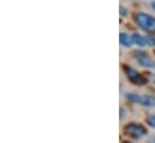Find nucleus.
<instances>
[{"label": "nucleus", "mask_w": 155, "mask_h": 143, "mask_svg": "<svg viewBox=\"0 0 155 143\" xmlns=\"http://www.w3.org/2000/svg\"><path fill=\"white\" fill-rule=\"evenodd\" d=\"M124 112H125V111H124V107H120V118H121V119H123V117H124Z\"/></svg>", "instance_id": "nucleus-11"}, {"label": "nucleus", "mask_w": 155, "mask_h": 143, "mask_svg": "<svg viewBox=\"0 0 155 143\" xmlns=\"http://www.w3.org/2000/svg\"><path fill=\"white\" fill-rule=\"evenodd\" d=\"M136 24L147 33H155V17L147 13H136L134 17Z\"/></svg>", "instance_id": "nucleus-1"}, {"label": "nucleus", "mask_w": 155, "mask_h": 143, "mask_svg": "<svg viewBox=\"0 0 155 143\" xmlns=\"http://www.w3.org/2000/svg\"><path fill=\"white\" fill-rule=\"evenodd\" d=\"M141 105L147 108L155 107V96H153V95H142Z\"/></svg>", "instance_id": "nucleus-5"}, {"label": "nucleus", "mask_w": 155, "mask_h": 143, "mask_svg": "<svg viewBox=\"0 0 155 143\" xmlns=\"http://www.w3.org/2000/svg\"><path fill=\"white\" fill-rule=\"evenodd\" d=\"M124 143H130V142H124Z\"/></svg>", "instance_id": "nucleus-13"}, {"label": "nucleus", "mask_w": 155, "mask_h": 143, "mask_svg": "<svg viewBox=\"0 0 155 143\" xmlns=\"http://www.w3.org/2000/svg\"><path fill=\"white\" fill-rule=\"evenodd\" d=\"M119 41H120V45H123L124 47H130L132 46L134 43V40H132V35H129L126 33H121L119 35Z\"/></svg>", "instance_id": "nucleus-6"}, {"label": "nucleus", "mask_w": 155, "mask_h": 143, "mask_svg": "<svg viewBox=\"0 0 155 143\" xmlns=\"http://www.w3.org/2000/svg\"><path fill=\"white\" fill-rule=\"evenodd\" d=\"M124 134L131 138H141L147 135V129L137 123H129L124 126Z\"/></svg>", "instance_id": "nucleus-2"}, {"label": "nucleus", "mask_w": 155, "mask_h": 143, "mask_svg": "<svg viewBox=\"0 0 155 143\" xmlns=\"http://www.w3.org/2000/svg\"><path fill=\"white\" fill-rule=\"evenodd\" d=\"M152 6H153V8L155 10V1H153V2H152Z\"/></svg>", "instance_id": "nucleus-12"}, {"label": "nucleus", "mask_w": 155, "mask_h": 143, "mask_svg": "<svg viewBox=\"0 0 155 143\" xmlns=\"http://www.w3.org/2000/svg\"><path fill=\"white\" fill-rule=\"evenodd\" d=\"M146 121H147V124H148L150 128L155 129V114L148 115V117H147V119H146Z\"/></svg>", "instance_id": "nucleus-9"}, {"label": "nucleus", "mask_w": 155, "mask_h": 143, "mask_svg": "<svg viewBox=\"0 0 155 143\" xmlns=\"http://www.w3.org/2000/svg\"><path fill=\"white\" fill-rule=\"evenodd\" d=\"M146 38H147V45L148 46H155V37L152 35H148L146 36Z\"/></svg>", "instance_id": "nucleus-10"}, {"label": "nucleus", "mask_w": 155, "mask_h": 143, "mask_svg": "<svg viewBox=\"0 0 155 143\" xmlns=\"http://www.w3.org/2000/svg\"><path fill=\"white\" fill-rule=\"evenodd\" d=\"M134 57L135 59L138 62V64L143 68H147V69H154L155 68V60L147 53V52H143V51H136L134 53Z\"/></svg>", "instance_id": "nucleus-4"}, {"label": "nucleus", "mask_w": 155, "mask_h": 143, "mask_svg": "<svg viewBox=\"0 0 155 143\" xmlns=\"http://www.w3.org/2000/svg\"><path fill=\"white\" fill-rule=\"evenodd\" d=\"M124 71H125V75H126L127 79H129L131 83H134V84H136V85H144V84L147 83V78L143 77L140 72L136 71L135 69H132V68L125 65V66H124Z\"/></svg>", "instance_id": "nucleus-3"}, {"label": "nucleus", "mask_w": 155, "mask_h": 143, "mask_svg": "<svg viewBox=\"0 0 155 143\" xmlns=\"http://www.w3.org/2000/svg\"><path fill=\"white\" fill-rule=\"evenodd\" d=\"M132 40H134V43L137 45L138 47H146V46H148L147 45L146 36H142L140 35V34H132Z\"/></svg>", "instance_id": "nucleus-7"}, {"label": "nucleus", "mask_w": 155, "mask_h": 143, "mask_svg": "<svg viewBox=\"0 0 155 143\" xmlns=\"http://www.w3.org/2000/svg\"><path fill=\"white\" fill-rule=\"evenodd\" d=\"M141 95H138L137 93H127L125 95V99L131 102V104H141Z\"/></svg>", "instance_id": "nucleus-8"}]
</instances>
